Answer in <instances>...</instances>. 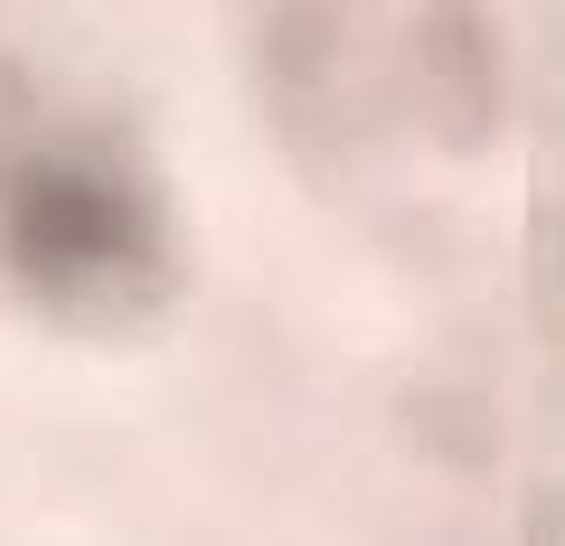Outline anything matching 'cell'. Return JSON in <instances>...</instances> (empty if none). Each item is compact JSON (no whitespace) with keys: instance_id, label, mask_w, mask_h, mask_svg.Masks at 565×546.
<instances>
[{"instance_id":"6da1fadb","label":"cell","mask_w":565,"mask_h":546,"mask_svg":"<svg viewBox=\"0 0 565 546\" xmlns=\"http://www.w3.org/2000/svg\"><path fill=\"white\" fill-rule=\"evenodd\" d=\"M0 264L47 311H141L170 283V217L95 132H29L0 151Z\"/></svg>"}]
</instances>
